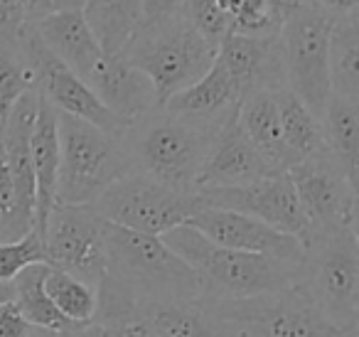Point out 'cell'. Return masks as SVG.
<instances>
[{
  "label": "cell",
  "mask_w": 359,
  "mask_h": 337,
  "mask_svg": "<svg viewBox=\"0 0 359 337\" xmlns=\"http://www.w3.org/2000/svg\"><path fill=\"white\" fill-rule=\"evenodd\" d=\"M45 293L52 300V305L62 312L69 322L76 325H94L96 310H99V288L91 283L81 281V278L65 273L60 268H45Z\"/></svg>",
  "instance_id": "obj_28"
},
{
  "label": "cell",
  "mask_w": 359,
  "mask_h": 337,
  "mask_svg": "<svg viewBox=\"0 0 359 337\" xmlns=\"http://www.w3.org/2000/svg\"><path fill=\"white\" fill-rule=\"evenodd\" d=\"M330 96L359 101V15L337 18L327 47Z\"/></svg>",
  "instance_id": "obj_26"
},
{
  "label": "cell",
  "mask_w": 359,
  "mask_h": 337,
  "mask_svg": "<svg viewBox=\"0 0 359 337\" xmlns=\"http://www.w3.org/2000/svg\"><path fill=\"white\" fill-rule=\"evenodd\" d=\"M185 0H140V25L163 22L175 15H182Z\"/></svg>",
  "instance_id": "obj_35"
},
{
  "label": "cell",
  "mask_w": 359,
  "mask_h": 337,
  "mask_svg": "<svg viewBox=\"0 0 359 337\" xmlns=\"http://www.w3.org/2000/svg\"><path fill=\"white\" fill-rule=\"evenodd\" d=\"M308 0H266V6H269V13L278 25H283L290 15L300 11Z\"/></svg>",
  "instance_id": "obj_39"
},
{
  "label": "cell",
  "mask_w": 359,
  "mask_h": 337,
  "mask_svg": "<svg viewBox=\"0 0 359 337\" xmlns=\"http://www.w3.org/2000/svg\"><path fill=\"white\" fill-rule=\"evenodd\" d=\"M15 47L20 50L22 60L30 65V70L35 72L37 96H42L57 114L74 116V119L86 121V124L114 136V138H123L128 126L116 119L111 111H106L104 104L91 94L89 86L45 50L40 37L32 30V22L20 32Z\"/></svg>",
  "instance_id": "obj_12"
},
{
  "label": "cell",
  "mask_w": 359,
  "mask_h": 337,
  "mask_svg": "<svg viewBox=\"0 0 359 337\" xmlns=\"http://www.w3.org/2000/svg\"><path fill=\"white\" fill-rule=\"evenodd\" d=\"M217 62L226 70L239 101L254 91L285 89L278 35L246 37L229 32L217 50Z\"/></svg>",
  "instance_id": "obj_16"
},
{
  "label": "cell",
  "mask_w": 359,
  "mask_h": 337,
  "mask_svg": "<svg viewBox=\"0 0 359 337\" xmlns=\"http://www.w3.org/2000/svg\"><path fill=\"white\" fill-rule=\"evenodd\" d=\"M271 168L241 131L236 114L219 128L197 178V190L241 187L256 180L271 178Z\"/></svg>",
  "instance_id": "obj_18"
},
{
  "label": "cell",
  "mask_w": 359,
  "mask_h": 337,
  "mask_svg": "<svg viewBox=\"0 0 359 337\" xmlns=\"http://www.w3.org/2000/svg\"><path fill=\"white\" fill-rule=\"evenodd\" d=\"M229 15L231 32L246 37H273L280 25L271 18L266 0H215Z\"/></svg>",
  "instance_id": "obj_30"
},
{
  "label": "cell",
  "mask_w": 359,
  "mask_h": 337,
  "mask_svg": "<svg viewBox=\"0 0 359 337\" xmlns=\"http://www.w3.org/2000/svg\"><path fill=\"white\" fill-rule=\"evenodd\" d=\"M30 337H69V335H57V332H47V330H32V335Z\"/></svg>",
  "instance_id": "obj_43"
},
{
  "label": "cell",
  "mask_w": 359,
  "mask_h": 337,
  "mask_svg": "<svg viewBox=\"0 0 359 337\" xmlns=\"http://www.w3.org/2000/svg\"><path fill=\"white\" fill-rule=\"evenodd\" d=\"M45 268L47 263H35L27 266L13 278V303H15L18 312L27 320L30 327L47 332H57V335H74V332L84 330V325L69 322L47 298L45 293Z\"/></svg>",
  "instance_id": "obj_25"
},
{
  "label": "cell",
  "mask_w": 359,
  "mask_h": 337,
  "mask_svg": "<svg viewBox=\"0 0 359 337\" xmlns=\"http://www.w3.org/2000/svg\"><path fill=\"white\" fill-rule=\"evenodd\" d=\"M182 15L187 18L192 27L202 35V40L212 47L219 50L224 37L231 32V20L215 0H185L182 3Z\"/></svg>",
  "instance_id": "obj_32"
},
{
  "label": "cell",
  "mask_w": 359,
  "mask_h": 337,
  "mask_svg": "<svg viewBox=\"0 0 359 337\" xmlns=\"http://www.w3.org/2000/svg\"><path fill=\"white\" fill-rule=\"evenodd\" d=\"M35 263H45V242L37 229L18 242H0V283H13L18 273Z\"/></svg>",
  "instance_id": "obj_31"
},
{
  "label": "cell",
  "mask_w": 359,
  "mask_h": 337,
  "mask_svg": "<svg viewBox=\"0 0 359 337\" xmlns=\"http://www.w3.org/2000/svg\"><path fill=\"white\" fill-rule=\"evenodd\" d=\"M106 222L89 204H55L45 224V263L99 288L106 268Z\"/></svg>",
  "instance_id": "obj_10"
},
{
  "label": "cell",
  "mask_w": 359,
  "mask_h": 337,
  "mask_svg": "<svg viewBox=\"0 0 359 337\" xmlns=\"http://www.w3.org/2000/svg\"><path fill=\"white\" fill-rule=\"evenodd\" d=\"M325 150L332 155L344 178L357 187L359 175V101L330 96L320 116Z\"/></svg>",
  "instance_id": "obj_23"
},
{
  "label": "cell",
  "mask_w": 359,
  "mask_h": 337,
  "mask_svg": "<svg viewBox=\"0 0 359 337\" xmlns=\"http://www.w3.org/2000/svg\"><path fill=\"white\" fill-rule=\"evenodd\" d=\"M13 175H11V165H8V155L6 148H3V140H0V212L6 217L13 207Z\"/></svg>",
  "instance_id": "obj_37"
},
{
  "label": "cell",
  "mask_w": 359,
  "mask_h": 337,
  "mask_svg": "<svg viewBox=\"0 0 359 337\" xmlns=\"http://www.w3.org/2000/svg\"><path fill=\"white\" fill-rule=\"evenodd\" d=\"M187 227L197 229L205 239L224 249H234V251L256 253V256H269L288 263H303L305 258V246L298 239L288 237V234L278 232V229L269 227L254 217L231 212V209L202 204L187 219Z\"/></svg>",
  "instance_id": "obj_15"
},
{
  "label": "cell",
  "mask_w": 359,
  "mask_h": 337,
  "mask_svg": "<svg viewBox=\"0 0 359 337\" xmlns=\"http://www.w3.org/2000/svg\"><path fill=\"white\" fill-rule=\"evenodd\" d=\"M84 84L104 104V109L126 126H133L135 121L158 109L153 81L123 57H101L94 70L84 77Z\"/></svg>",
  "instance_id": "obj_17"
},
{
  "label": "cell",
  "mask_w": 359,
  "mask_h": 337,
  "mask_svg": "<svg viewBox=\"0 0 359 337\" xmlns=\"http://www.w3.org/2000/svg\"><path fill=\"white\" fill-rule=\"evenodd\" d=\"M69 337H128V325H101V322H94V325L84 327V330L74 332Z\"/></svg>",
  "instance_id": "obj_40"
},
{
  "label": "cell",
  "mask_w": 359,
  "mask_h": 337,
  "mask_svg": "<svg viewBox=\"0 0 359 337\" xmlns=\"http://www.w3.org/2000/svg\"><path fill=\"white\" fill-rule=\"evenodd\" d=\"M239 94H236L229 74L215 60V65L200 81L170 96L163 104V109L172 116H180V119L222 128L239 111Z\"/></svg>",
  "instance_id": "obj_19"
},
{
  "label": "cell",
  "mask_w": 359,
  "mask_h": 337,
  "mask_svg": "<svg viewBox=\"0 0 359 337\" xmlns=\"http://www.w3.org/2000/svg\"><path fill=\"white\" fill-rule=\"evenodd\" d=\"M86 0H25V11H27V20L37 22L45 20L50 15L57 13H67V11H81Z\"/></svg>",
  "instance_id": "obj_34"
},
{
  "label": "cell",
  "mask_w": 359,
  "mask_h": 337,
  "mask_svg": "<svg viewBox=\"0 0 359 337\" xmlns=\"http://www.w3.org/2000/svg\"><path fill=\"white\" fill-rule=\"evenodd\" d=\"M123 60L153 81L158 106H163L170 96L192 86L210 72L217 50L202 40L185 15H175L163 22L138 25Z\"/></svg>",
  "instance_id": "obj_4"
},
{
  "label": "cell",
  "mask_w": 359,
  "mask_h": 337,
  "mask_svg": "<svg viewBox=\"0 0 359 337\" xmlns=\"http://www.w3.org/2000/svg\"><path fill=\"white\" fill-rule=\"evenodd\" d=\"M276 106H278V121H280V136L288 148L290 158L295 163L313 155L323 153V131H320V121L310 114V109L290 94L288 89L276 91Z\"/></svg>",
  "instance_id": "obj_27"
},
{
  "label": "cell",
  "mask_w": 359,
  "mask_h": 337,
  "mask_svg": "<svg viewBox=\"0 0 359 337\" xmlns=\"http://www.w3.org/2000/svg\"><path fill=\"white\" fill-rule=\"evenodd\" d=\"M32 175H35V227L45 237V224L57 197L60 175V136H57V111L37 96V114L30 138Z\"/></svg>",
  "instance_id": "obj_21"
},
{
  "label": "cell",
  "mask_w": 359,
  "mask_h": 337,
  "mask_svg": "<svg viewBox=\"0 0 359 337\" xmlns=\"http://www.w3.org/2000/svg\"><path fill=\"white\" fill-rule=\"evenodd\" d=\"M332 25L334 18L305 3L278 30L285 89L298 96L318 121L330 101L327 47Z\"/></svg>",
  "instance_id": "obj_9"
},
{
  "label": "cell",
  "mask_w": 359,
  "mask_h": 337,
  "mask_svg": "<svg viewBox=\"0 0 359 337\" xmlns=\"http://www.w3.org/2000/svg\"><path fill=\"white\" fill-rule=\"evenodd\" d=\"M60 175L55 204H91L130 170L123 140L74 116L57 114Z\"/></svg>",
  "instance_id": "obj_5"
},
{
  "label": "cell",
  "mask_w": 359,
  "mask_h": 337,
  "mask_svg": "<svg viewBox=\"0 0 359 337\" xmlns=\"http://www.w3.org/2000/svg\"><path fill=\"white\" fill-rule=\"evenodd\" d=\"M106 268L99 283L101 325H126L138 310L202 298L197 273L160 237L106 224Z\"/></svg>",
  "instance_id": "obj_1"
},
{
  "label": "cell",
  "mask_w": 359,
  "mask_h": 337,
  "mask_svg": "<svg viewBox=\"0 0 359 337\" xmlns=\"http://www.w3.org/2000/svg\"><path fill=\"white\" fill-rule=\"evenodd\" d=\"M300 288L330 325L342 332L359 330L357 229L325 234L305 244Z\"/></svg>",
  "instance_id": "obj_6"
},
{
  "label": "cell",
  "mask_w": 359,
  "mask_h": 337,
  "mask_svg": "<svg viewBox=\"0 0 359 337\" xmlns=\"http://www.w3.org/2000/svg\"><path fill=\"white\" fill-rule=\"evenodd\" d=\"M207 308L217 322L236 337H344L323 317L308 293L298 286L239 300H212Z\"/></svg>",
  "instance_id": "obj_7"
},
{
  "label": "cell",
  "mask_w": 359,
  "mask_h": 337,
  "mask_svg": "<svg viewBox=\"0 0 359 337\" xmlns=\"http://www.w3.org/2000/svg\"><path fill=\"white\" fill-rule=\"evenodd\" d=\"M315 8H320L323 13H327L330 18H344V15H354L359 8V0H308Z\"/></svg>",
  "instance_id": "obj_38"
},
{
  "label": "cell",
  "mask_w": 359,
  "mask_h": 337,
  "mask_svg": "<svg viewBox=\"0 0 359 337\" xmlns=\"http://www.w3.org/2000/svg\"><path fill=\"white\" fill-rule=\"evenodd\" d=\"M344 337H357V332H349V335H344Z\"/></svg>",
  "instance_id": "obj_44"
},
{
  "label": "cell",
  "mask_w": 359,
  "mask_h": 337,
  "mask_svg": "<svg viewBox=\"0 0 359 337\" xmlns=\"http://www.w3.org/2000/svg\"><path fill=\"white\" fill-rule=\"evenodd\" d=\"M89 207L106 224L163 237L170 229L187 224L202 202L197 192H177L140 173H128L106 187Z\"/></svg>",
  "instance_id": "obj_8"
},
{
  "label": "cell",
  "mask_w": 359,
  "mask_h": 337,
  "mask_svg": "<svg viewBox=\"0 0 359 337\" xmlns=\"http://www.w3.org/2000/svg\"><path fill=\"white\" fill-rule=\"evenodd\" d=\"M128 337H158L155 332L145 330V327H138V325H128Z\"/></svg>",
  "instance_id": "obj_41"
},
{
  "label": "cell",
  "mask_w": 359,
  "mask_h": 337,
  "mask_svg": "<svg viewBox=\"0 0 359 337\" xmlns=\"http://www.w3.org/2000/svg\"><path fill=\"white\" fill-rule=\"evenodd\" d=\"M0 224H3V212H0Z\"/></svg>",
  "instance_id": "obj_45"
},
{
  "label": "cell",
  "mask_w": 359,
  "mask_h": 337,
  "mask_svg": "<svg viewBox=\"0 0 359 337\" xmlns=\"http://www.w3.org/2000/svg\"><path fill=\"white\" fill-rule=\"evenodd\" d=\"M32 30L40 37L45 50L72 70L81 81L104 57L91 27L86 25L81 11H67L32 22Z\"/></svg>",
  "instance_id": "obj_20"
},
{
  "label": "cell",
  "mask_w": 359,
  "mask_h": 337,
  "mask_svg": "<svg viewBox=\"0 0 359 337\" xmlns=\"http://www.w3.org/2000/svg\"><path fill=\"white\" fill-rule=\"evenodd\" d=\"M30 91H37L35 72L22 60L15 42L0 40V128L13 106Z\"/></svg>",
  "instance_id": "obj_29"
},
{
  "label": "cell",
  "mask_w": 359,
  "mask_h": 337,
  "mask_svg": "<svg viewBox=\"0 0 359 337\" xmlns=\"http://www.w3.org/2000/svg\"><path fill=\"white\" fill-rule=\"evenodd\" d=\"M241 131L251 140L259 155L266 160L273 175H285L295 165L288 148L280 136L278 106H276V91H254L241 99L236 111Z\"/></svg>",
  "instance_id": "obj_22"
},
{
  "label": "cell",
  "mask_w": 359,
  "mask_h": 337,
  "mask_svg": "<svg viewBox=\"0 0 359 337\" xmlns=\"http://www.w3.org/2000/svg\"><path fill=\"white\" fill-rule=\"evenodd\" d=\"M13 300V286L11 283H0V303Z\"/></svg>",
  "instance_id": "obj_42"
},
{
  "label": "cell",
  "mask_w": 359,
  "mask_h": 337,
  "mask_svg": "<svg viewBox=\"0 0 359 337\" xmlns=\"http://www.w3.org/2000/svg\"><path fill=\"white\" fill-rule=\"evenodd\" d=\"M219 133L215 126L197 124L172 116L158 106L128 126L123 148L128 153L130 170L177 192H197V178Z\"/></svg>",
  "instance_id": "obj_3"
},
{
  "label": "cell",
  "mask_w": 359,
  "mask_h": 337,
  "mask_svg": "<svg viewBox=\"0 0 359 337\" xmlns=\"http://www.w3.org/2000/svg\"><path fill=\"white\" fill-rule=\"evenodd\" d=\"M197 197L205 207L231 209V212L259 219V222L298 239L303 246L310 239L308 219L303 214L288 173L271 175V178L256 180V183L241 185V187L197 190Z\"/></svg>",
  "instance_id": "obj_13"
},
{
  "label": "cell",
  "mask_w": 359,
  "mask_h": 337,
  "mask_svg": "<svg viewBox=\"0 0 359 337\" xmlns=\"http://www.w3.org/2000/svg\"><path fill=\"white\" fill-rule=\"evenodd\" d=\"M35 327L27 325L25 317L18 312L15 303H0V337H30Z\"/></svg>",
  "instance_id": "obj_36"
},
{
  "label": "cell",
  "mask_w": 359,
  "mask_h": 337,
  "mask_svg": "<svg viewBox=\"0 0 359 337\" xmlns=\"http://www.w3.org/2000/svg\"><path fill=\"white\" fill-rule=\"evenodd\" d=\"M0 131H3V128H0Z\"/></svg>",
  "instance_id": "obj_46"
},
{
  "label": "cell",
  "mask_w": 359,
  "mask_h": 337,
  "mask_svg": "<svg viewBox=\"0 0 359 337\" xmlns=\"http://www.w3.org/2000/svg\"><path fill=\"white\" fill-rule=\"evenodd\" d=\"M160 239L197 273L202 293L212 300H239L285 291L298 286L303 276V263L276 261L269 256L224 249L187 224L170 229Z\"/></svg>",
  "instance_id": "obj_2"
},
{
  "label": "cell",
  "mask_w": 359,
  "mask_h": 337,
  "mask_svg": "<svg viewBox=\"0 0 359 337\" xmlns=\"http://www.w3.org/2000/svg\"><path fill=\"white\" fill-rule=\"evenodd\" d=\"M288 178L308 219L310 239L357 229V187L344 178L327 150L295 163Z\"/></svg>",
  "instance_id": "obj_11"
},
{
  "label": "cell",
  "mask_w": 359,
  "mask_h": 337,
  "mask_svg": "<svg viewBox=\"0 0 359 337\" xmlns=\"http://www.w3.org/2000/svg\"><path fill=\"white\" fill-rule=\"evenodd\" d=\"M27 25L25 0H0V40L15 42Z\"/></svg>",
  "instance_id": "obj_33"
},
{
  "label": "cell",
  "mask_w": 359,
  "mask_h": 337,
  "mask_svg": "<svg viewBox=\"0 0 359 337\" xmlns=\"http://www.w3.org/2000/svg\"><path fill=\"white\" fill-rule=\"evenodd\" d=\"M81 13L104 57H123L140 25V0H86Z\"/></svg>",
  "instance_id": "obj_24"
},
{
  "label": "cell",
  "mask_w": 359,
  "mask_h": 337,
  "mask_svg": "<svg viewBox=\"0 0 359 337\" xmlns=\"http://www.w3.org/2000/svg\"><path fill=\"white\" fill-rule=\"evenodd\" d=\"M35 114L37 91H30L13 106L3 124V131H0V140H3L13 175V192H15L11 212L3 217V224H0L3 242H18L35 227V175H32L30 155Z\"/></svg>",
  "instance_id": "obj_14"
}]
</instances>
